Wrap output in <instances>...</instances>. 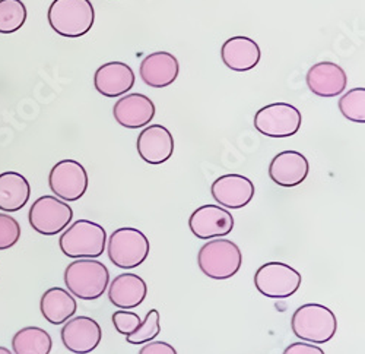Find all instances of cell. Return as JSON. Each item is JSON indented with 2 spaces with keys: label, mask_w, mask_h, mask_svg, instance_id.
I'll return each mask as SVG.
<instances>
[{
  "label": "cell",
  "mask_w": 365,
  "mask_h": 354,
  "mask_svg": "<svg viewBox=\"0 0 365 354\" xmlns=\"http://www.w3.org/2000/svg\"><path fill=\"white\" fill-rule=\"evenodd\" d=\"M68 291L81 300H97L103 298L110 284V271L97 259H75L63 274Z\"/></svg>",
  "instance_id": "1"
},
{
  "label": "cell",
  "mask_w": 365,
  "mask_h": 354,
  "mask_svg": "<svg viewBox=\"0 0 365 354\" xmlns=\"http://www.w3.org/2000/svg\"><path fill=\"white\" fill-rule=\"evenodd\" d=\"M47 18L58 36L79 39L94 26L96 9L91 0H53Z\"/></svg>",
  "instance_id": "2"
},
{
  "label": "cell",
  "mask_w": 365,
  "mask_h": 354,
  "mask_svg": "<svg viewBox=\"0 0 365 354\" xmlns=\"http://www.w3.org/2000/svg\"><path fill=\"white\" fill-rule=\"evenodd\" d=\"M107 231L94 221L78 220L69 224L58 239L62 253L72 259H97L106 252Z\"/></svg>",
  "instance_id": "3"
},
{
  "label": "cell",
  "mask_w": 365,
  "mask_h": 354,
  "mask_svg": "<svg viewBox=\"0 0 365 354\" xmlns=\"http://www.w3.org/2000/svg\"><path fill=\"white\" fill-rule=\"evenodd\" d=\"M295 337L312 344H326L338 331V319L327 306L307 303L299 306L291 318Z\"/></svg>",
  "instance_id": "4"
},
{
  "label": "cell",
  "mask_w": 365,
  "mask_h": 354,
  "mask_svg": "<svg viewBox=\"0 0 365 354\" xmlns=\"http://www.w3.org/2000/svg\"><path fill=\"white\" fill-rule=\"evenodd\" d=\"M197 265L202 274L212 280H228L240 271L242 253L230 239H212L197 252Z\"/></svg>",
  "instance_id": "5"
},
{
  "label": "cell",
  "mask_w": 365,
  "mask_h": 354,
  "mask_svg": "<svg viewBox=\"0 0 365 354\" xmlns=\"http://www.w3.org/2000/svg\"><path fill=\"white\" fill-rule=\"evenodd\" d=\"M106 248L117 268L133 270L148 259L150 243L143 231L135 227H120L107 238Z\"/></svg>",
  "instance_id": "6"
},
{
  "label": "cell",
  "mask_w": 365,
  "mask_h": 354,
  "mask_svg": "<svg viewBox=\"0 0 365 354\" xmlns=\"http://www.w3.org/2000/svg\"><path fill=\"white\" fill-rule=\"evenodd\" d=\"M301 274L284 262H266L255 274V285L269 299H288L299 290Z\"/></svg>",
  "instance_id": "7"
},
{
  "label": "cell",
  "mask_w": 365,
  "mask_h": 354,
  "mask_svg": "<svg viewBox=\"0 0 365 354\" xmlns=\"http://www.w3.org/2000/svg\"><path fill=\"white\" fill-rule=\"evenodd\" d=\"M72 220V206L53 195H44L36 199L28 213L29 226L43 236H56L62 233Z\"/></svg>",
  "instance_id": "8"
},
{
  "label": "cell",
  "mask_w": 365,
  "mask_h": 354,
  "mask_svg": "<svg viewBox=\"0 0 365 354\" xmlns=\"http://www.w3.org/2000/svg\"><path fill=\"white\" fill-rule=\"evenodd\" d=\"M255 128L269 138H289L298 133L302 116L289 103H272L262 107L255 114Z\"/></svg>",
  "instance_id": "9"
},
{
  "label": "cell",
  "mask_w": 365,
  "mask_h": 354,
  "mask_svg": "<svg viewBox=\"0 0 365 354\" xmlns=\"http://www.w3.org/2000/svg\"><path fill=\"white\" fill-rule=\"evenodd\" d=\"M88 185V173L76 160H62L50 170L48 186L54 196L65 202L79 201L86 193Z\"/></svg>",
  "instance_id": "10"
},
{
  "label": "cell",
  "mask_w": 365,
  "mask_h": 354,
  "mask_svg": "<svg viewBox=\"0 0 365 354\" xmlns=\"http://www.w3.org/2000/svg\"><path fill=\"white\" fill-rule=\"evenodd\" d=\"M190 231L200 241L225 238L234 230L232 214L220 205H202L189 218Z\"/></svg>",
  "instance_id": "11"
},
{
  "label": "cell",
  "mask_w": 365,
  "mask_h": 354,
  "mask_svg": "<svg viewBox=\"0 0 365 354\" xmlns=\"http://www.w3.org/2000/svg\"><path fill=\"white\" fill-rule=\"evenodd\" d=\"M63 345L73 354L93 353L103 340L100 323L89 316H75L63 323L60 331Z\"/></svg>",
  "instance_id": "12"
},
{
  "label": "cell",
  "mask_w": 365,
  "mask_h": 354,
  "mask_svg": "<svg viewBox=\"0 0 365 354\" xmlns=\"http://www.w3.org/2000/svg\"><path fill=\"white\" fill-rule=\"evenodd\" d=\"M255 183L242 174H224L210 186L212 198L228 210L245 208L255 198Z\"/></svg>",
  "instance_id": "13"
},
{
  "label": "cell",
  "mask_w": 365,
  "mask_h": 354,
  "mask_svg": "<svg viewBox=\"0 0 365 354\" xmlns=\"http://www.w3.org/2000/svg\"><path fill=\"white\" fill-rule=\"evenodd\" d=\"M113 116L114 121L126 129L145 128L154 121L155 104L145 94H125L114 104Z\"/></svg>",
  "instance_id": "14"
},
{
  "label": "cell",
  "mask_w": 365,
  "mask_h": 354,
  "mask_svg": "<svg viewBox=\"0 0 365 354\" xmlns=\"http://www.w3.org/2000/svg\"><path fill=\"white\" fill-rule=\"evenodd\" d=\"M136 150L145 163L152 166L164 164L174 153L173 133L163 125H148L138 136Z\"/></svg>",
  "instance_id": "15"
},
{
  "label": "cell",
  "mask_w": 365,
  "mask_h": 354,
  "mask_svg": "<svg viewBox=\"0 0 365 354\" xmlns=\"http://www.w3.org/2000/svg\"><path fill=\"white\" fill-rule=\"evenodd\" d=\"M310 163L298 151H282L273 157L269 166V177L273 183L282 188H295L307 179Z\"/></svg>",
  "instance_id": "16"
},
{
  "label": "cell",
  "mask_w": 365,
  "mask_h": 354,
  "mask_svg": "<svg viewBox=\"0 0 365 354\" xmlns=\"http://www.w3.org/2000/svg\"><path fill=\"white\" fill-rule=\"evenodd\" d=\"M306 82L314 96L331 98L341 96L346 90L348 76L338 64L320 62L309 69Z\"/></svg>",
  "instance_id": "17"
},
{
  "label": "cell",
  "mask_w": 365,
  "mask_h": 354,
  "mask_svg": "<svg viewBox=\"0 0 365 354\" xmlns=\"http://www.w3.org/2000/svg\"><path fill=\"white\" fill-rule=\"evenodd\" d=\"M136 75L125 62H108L100 66L94 75L96 90L108 98L125 96L135 86Z\"/></svg>",
  "instance_id": "18"
},
{
  "label": "cell",
  "mask_w": 365,
  "mask_h": 354,
  "mask_svg": "<svg viewBox=\"0 0 365 354\" xmlns=\"http://www.w3.org/2000/svg\"><path fill=\"white\" fill-rule=\"evenodd\" d=\"M180 74L177 57L168 51H155L148 54L139 68L140 79L150 88H167L175 82Z\"/></svg>",
  "instance_id": "19"
},
{
  "label": "cell",
  "mask_w": 365,
  "mask_h": 354,
  "mask_svg": "<svg viewBox=\"0 0 365 354\" xmlns=\"http://www.w3.org/2000/svg\"><path fill=\"white\" fill-rule=\"evenodd\" d=\"M260 47L250 37H231L221 47V59L224 65L235 72H247L255 69L260 62Z\"/></svg>",
  "instance_id": "20"
},
{
  "label": "cell",
  "mask_w": 365,
  "mask_h": 354,
  "mask_svg": "<svg viewBox=\"0 0 365 354\" xmlns=\"http://www.w3.org/2000/svg\"><path fill=\"white\" fill-rule=\"evenodd\" d=\"M108 300L117 309H135L140 306L148 296L146 281L138 274L125 273L117 275L108 284Z\"/></svg>",
  "instance_id": "21"
},
{
  "label": "cell",
  "mask_w": 365,
  "mask_h": 354,
  "mask_svg": "<svg viewBox=\"0 0 365 354\" xmlns=\"http://www.w3.org/2000/svg\"><path fill=\"white\" fill-rule=\"evenodd\" d=\"M76 309V299L62 287H51L46 290L40 300L41 315L51 325H63L66 320L75 316Z\"/></svg>",
  "instance_id": "22"
},
{
  "label": "cell",
  "mask_w": 365,
  "mask_h": 354,
  "mask_svg": "<svg viewBox=\"0 0 365 354\" xmlns=\"http://www.w3.org/2000/svg\"><path fill=\"white\" fill-rule=\"evenodd\" d=\"M31 196V185L26 177L16 171L0 174V210L16 213L22 210Z\"/></svg>",
  "instance_id": "23"
},
{
  "label": "cell",
  "mask_w": 365,
  "mask_h": 354,
  "mask_svg": "<svg viewBox=\"0 0 365 354\" xmlns=\"http://www.w3.org/2000/svg\"><path fill=\"white\" fill-rule=\"evenodd\" d=\"M51 335L40 327H25L12 338L14 354H50Z\"/></svg>",
  "instance_id": "24"
},
{
  "label": "cell",
  "mask_w": 365,
  "mask_h": 354,
  "mask_svg": "<svg viewBox=\"0 0 365 354\" xmlns=\"http://www.w3.org/2000/svg\"><path fill=\"white\" fill-rule=\"evenodd\" d=\"M26 8L22 0H0V34H14L26 21Z\"/></svg>",
  "instance_id": "25"
},
{
  "label": "cell",
  "mask_w": 365,
  "mask_h": 354,
  "mask_svg": "<svg viewBox=\"0 0 365 354\" xmlns=\"http://www.w3.org/2000/svg\"><path fill=\"white\" fill-rule=\"evenodd\" d=\"M339 110L345 119L354 123H365V88H352L346 91L339 103Z\"/></svg>",
  "instance_id": "26"
},
{
  "label": "cell",
  "mask_w": 365,
  "mask_h": 354,
  "mask_svg": "<svg viewBox=\"0 0 365 354\" xmlns=\"http://www.w3.org/2000/svg\"><path fill=\"white\" fill-rule=\"evenodd\" d=\"M160 320H161L160 312L157 309H150L146 313L145 319L142 320L139 328L126 337V341L132 345H139V344H146L149 341H154L158 337V334L161 333V322Z\"/></svg>",
  "instance_id": "27"
},
{
  "label": "cell",
  "mask_w": 365,
  "mask_h": 354,
  "mask_svg": "<svg viewBox=\"0 0 365 354\" xmlns=\"http://www.w3.org/2000/svg\"><path fill=\"white\" fill-rule=\"evenodd\" d=\"M21 239V226L12 216L0 213V251L14 248Z\"/></svg>",
  "instance_id": "28"
},
{
  "label": "cell",
  "mask_w": 365,
  "mask_h": 354,
  "mask_svg": "<svg viewBox=\"0 0 365 354\" xmlns=\"http://www.w3.org/2000/svg\"><path fill=\"white\" fill-rule=\"evenodd\" d=\"M111 319H113V325H114L115 331L125 337L135 333L142 323V319L138 313L130 312V310H123V309L114 312Z\"/></svg>",
  "instance_id": "29"
},
{
  "label": "cell",
  "mask_w": 365,
  "mask_h": 354,
  "mask_svg": "<svg viewBox=\"0 0 365 354\" xmlns=\"http://www.w3.org/2000/svg\"><path fill=\"white\" fill-rule=\"evenodd\" d=\"M139 354H178L177 350L165 341H149L146 343Z\"/></svg>",
  "instance_id": "30"
},
{
  "label": "cell",
  "mask_w": 365,
  "mask_h": 354,
  "mask_svg": "<svg viewBox=\"0 0 365 354\" xmlns=\"http://www.w3.org/2000/svg\"><path fill=\"white\" fill-rule=\"evenodd\" d=\"M282 354H326L323 351V348H320L319 345L316 344H312V343H292L289 344Z\"/></svg>",
  "instance_id": "31"
},
{
  "label": "cell",
  "mask_w": 365,
  "mask_h": 354,
  "mask_svg": "<svg viewBox=\"0 0 365 354\" xmlns=\"http://www.w3.org/2000/svg\"><path fill=\"white\" fill-rule=\"evenodd\" d=\"M0 354H14L8 347H4V345H0Z\"/></svg>",
  "instance_id": "32"
}]
</instances>
